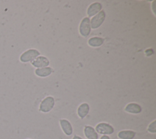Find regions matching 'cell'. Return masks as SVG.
I'll return each mask as SVG.
<instances>
[{
    "label": "cell",
    "mask_w": 156,
    "mask_h": 139,
    "mask_svg": "<svg viewBox=\"0 0 156 139\" xmlns=\"http://www.w3.org/2000/svg\"><path fill=\"white\" fill-rule=\"evenodd\" d=\"M40 54V52L35 49H29L20 55V61L22 62H31L39 56Z\"/></svg>",
    "instance_id": "1"
},
{
    "label": "cell",
    "mask_w": 156,
    "mask_h": 139,
    "mask_svg": "<svg viewBox=\"0 0 156 139\" xmlns=\"http://www.w3.org/2000/svg\"><path fill=\"white\" fill-rule=\"evenodd\" d=\"M55 103L54 99L51 96H48L44 98L40 105L39 110L41 112L48 113L54 107Z\"/></svg>",
    "instance_id": "2"
},
{
    "label": "cell",
    "mask_w": 156,
    "mask_h": 139,
    "mask_svg": "<svg viewBox=\"0 0 156 139\" xmlns=\"http://www.w3.org/2000/svg\"><path fill=\"white\" fill-rule=\"evenodd\" d=\"M96 132L103 135H110L114 132L113 127L106 122L99 123L95 127Z\"/></svg>",
    "instance_id": "3"
},
{
    "label": "cell",
    "mask_w": 156,
    "mask_h": 139,
    "mask_svg": "<svg viewBox=\"0 0 156 139\" xmlns=\"http://www.w3.org/2000/svg\"><path fill=\"white\" fill-rule=\"evenodd\" d=\"M79 31L82 36L87 37L91 31V26L90 19L88 17H85L81 21L79 26Z\"/></svg>",
    "instance_id": "4"
},
{
    "label": "cell",
    "mask_w": 156,
    "mask_h": 139,
    "mask_svg": "<svg viewBox=\"0 0 156 139\" xmlns=\"http://www.w3.org/2000/svg\"><path fill=\"white\" fill-rule=\"evenodd\" d=\"M105 17V14L104 10H101L98 15L94 17L91 20V27L93 29L99 28L104 22Z\"/></svg>",
    "instance_id": "5"
},
{
    "label": "cell",
    "mask_w": 156,
    "mask_h": 139,
    "mask_svg": "<svg viewBox=\"0 0 156 139\" xmlns=\"http://www.w3.org/2000/svg\"><path fill=\"white\" fill-rule=\"evenodd\" d=\"M30 62L32 66L38 68L46 67L49 64V60L46 57L42 56L37 57Z\"/></svg>",
    "instance_id": "6"
},
{
    "label": "cell",
    "mask_w": 156,
    "mask_h": 139,
    "mask_svg": "<svg viewBox=\"0 0 156 139\" xmlns=\"http://www.w3.org/2000/svg\"><path fill=\"white\" fill-rule=\"evenodd\" d=\"M60 124L62 129V130L66 135H71L73 133L72 126L68 120L62 119L60 120Z\"/></svg>",
    "instance_id": "7"
},
{
    "label": "cell",
    "mask_w": 156,
    "mask_h": 139,
    "mask_svg": "<svg viewBox=\"0 0 156 139\" xmlns=\"http://www.w3.org/2000/svg\"><path fill=\"white\" fill-rule=\"evenodd\" d=\"M84 134L87 139H98V135L95 129L90 126H86L84 127Z\"/></svg>",
    "instance_id": "8"
},
{
    "label": "cell",
    "mask_w": 156,
    "mask_h": 139,
    "mask_svg": "<svg viewBox=\"0 0 156 139\" xmlns=\"http://www.w3.org/2000/svg\"><path fill=\"white\" fill-rule=\"evenodd\" d=\"M142 108L140 105L136 103H130L125 107V111L132 113V114H138L141 112Z\"/></svg>",
    "instance_id": "9"
},
{
    "label": "cell",
    "mask_w": 156,
    "mask_h": 139,
    "mask_svg": "<svg viewBox=\"0 0 156 139\" xmlns=\"http://www.w3.org/2000/svg\"><path fill=\"white\" fill-rule=\"evenodd\" d=\"M102 8V5L99 2H94L91 4L87 10V14L89 17H92L99 12Z\"/></svg>",
    "instance_id": "10"
},
{
    "label": "cell",
    "mask_w": 156,
    "mask_h": 139,
    "mask_svg": "<svg viewBox=\"0 0 156 139\" xmlns=\"http://www.w3.org/2000/svg\"><path fill=\"white\" fill-rule=\"evenodd\" d=\"M89 110H90V107L88 103H82L77 109V114L81 119H83L88 115L89 112Z\"/></svg>",
    "instance_id": "11"
},
{
    "label": "cell",
    "mask_w": 156,
    "mask_h": 139,
    "mask_svg": "<svg viewBox=\"0 0 156 139\" xmlns=\"http://www.w3.org/2000/svg\"><path fill=\"white\" fill-rule=\"evenodd\" d=\"M136 133L133 130H122L118 133V137L120 139H133Z\"/></svg>",
    "instance_id": "12"
},
{
    "label": "cell",
    "mask_w": 156,
    "mask_h": 139,
    "mask_svg": "<svg viewBox=\"0 0 156 139\" xmlns=\"http://www.w3.org/2000/svg\"><path fill=\"white\" fill-rule=\"evenodd\" d=\"M52 72V69L49 67H46L44 68H38L35 71V73L37 75L41 77H45L49 75Z\"/></svg>",
    "instance_id": "13"
},
{
    "label": "cell",
    "mask_w": 156,
    "mask_h": 139,
    "mask_svg": "<svg viewBox=\"0 0 156 139\" xmlns=\"http://www.w3.org/2000/svg\"><path fill=\"white\" fill-rule=\"evenodd\" d=\"M88 44L91 47H99L104 43V39L98 37H94L90 38L88 42Z\"/></svg>",
    "instance_id": "14"
},
{
    "label": "cell",
    "mask_w": 156,
    "mask_h": 139,
    "mask_svg": "<svg viewBox=\"0 0 156 139\" xmlns=\"http://www.w3.org/2000/svg\"><path fill=\"white\" fill-rule=\"evenodd\" d=\"M148 131L151 133H155L156 129H155V121H153L148 127L147 129Z\"/></svg>",
    "instance_id": "15"
},
{
    "label": "cell",
    "mask_w": 156,
    "mask_h": 139,
    "mask_svg": "<svg viewBox=\"0 0 156 139\" xmlns=\"http://www.w3.org/2000/svg\"><path fill=\"white\" fill-rule=\"evenodd\" d=\"M100 139H110V137H109L108 136H107V135H103V136H102V137H101Z\"/></svg>",
    "instance_id": "16"
},
{
    "label": "cell",
    "mask_w": 156,
    "mask_h": 139,
    "mask_svg": "<svg viewBox=\"0 0 156 139\" xmlns=\"http://www.w3.org/2000/svg\"><path fill=\"white\" fill-rule=\"evenodd\" d=\"M73 139H83V138H81L80 137H79V136H77V135H74V136L73 137Z\"/></svg>",
    "instance_id": "17"
},
{
    "label": "cell",
    "mask_w": 156,
    "mask_h": 139,
    "mask_svg": "<svg viewBox=\"0 0 156 139\" xmlns=\"http://www.w3.org/2000/svg\"><path fill=\"white\" fill-rule=\"evenodd\" d=\"M26 139H30V138H26Z\"/></svg>",
    "instance_id": "18"
}]
</instances>
